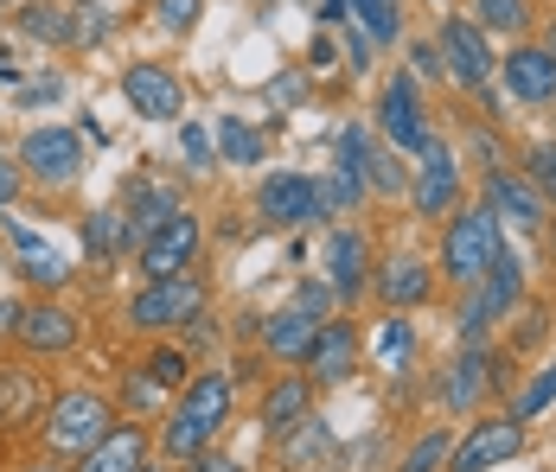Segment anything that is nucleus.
Returning <instances> with one entry per match:
<instances>
[{
	"mask_svg": "<svg viewBox=\"0 0 556 472\" xmlns=\"http://www.w3.org/2000/svg\"><path fill=\"white\" fill-rule=\"evenodd\" d=\"M314 199H320V217H352V211L365 205V186H352L345 173H314Z\"/></svg>",
	"mask_w": 556,
	"mask_h": 472,
	"instance_id": "obj_32",
	"label": "nucleus"
},
{
	"mask_svg": "<svg viewBox=\"0 0 556 472\" xmlns=\"http://www.w3.org/2000/svg\"><path fill=\"white\" fill-rule=\"evenodd\" d=\"M58 97H64V77H58V71H46V77H33V84H20V90H13V103H20V109L58 103Z\"/></svg>",
	"mask_w": 556,
	"mask_h": 472,
	"instance_id": "obj_40",
	"label": "nucleus"
},
{
	"mask_svg": "<svg viewBox=\"0 0 556 472\" xmlns=\"http://www.w3.org/2000/svg\"><path fill=\"white\" fill-rule=\"evenodd\" d=\"M294 307H301L307 319H327V307H333V288H327V281H301V288H294Z\"/></svg>",
	"mask_w": 556,
	"mask_h": 472,
	"instance_id": "obj_43",
	"label": "nucleus"
},
{
	"mask_svg": "<svg viewBox=\"0 0 556 472\" xmlns=\"http://www.w3.org/2000/svg\"><path fill=\"white\" fill-rule=\"evenodd\" d=\"M500 383H505V358L500 352H486V345H460V358L442 370L435 396H442L447 416H473V409L486 403V390H500Z\"/></svg>",
	"mask_w": 556,
	"mask_h": 472,
	"instance_id": "obj_10",
	"label": "nucleus"
},
{
	"mask_svg": "<svg viewBox=\"0 0 556 472\" xmlns=\"http://www.w3.org/2000/svg\"><path fill=\"white\" fill-rule=\"evenodd\" d=\"M0 84H7V90H20V64H13V52H0Z\"/></svg>",
	"mask_w": 556,
	"mask_h": 472,
	"instance_id": "obj_47",
	"label": "nucleus"
},
{
	"mask_svg": "<svg viewBox=\"0 0 556 472\" xmlns=\"http://www.w3.org/2000/svg\"><path fill=\"white\" fill-rule=\"evenodd\" d=\"M122 97L135 115H148V122H179L186 115V84L173 77L167 64H128L122 71Z\"/></svg>",
	"mask_w": 556,
	"mask_h": 472,
	"instance_id": "obj_15",
	"label": "nucleus"
},
{
	"mask_svg": "<svg viewBox=\"0 0 556 472\" xmlns=\"http://www.w3.org/2000/svg\"><path fill=\"white\" fill-rule=\"evenodd\" d=\"M301 365H307V383H345L358 370V326L352 319H320Z\"/></svg>",
	"mask_w": 556,
	"mask_h": 472,
	"instance_id": "obj_20",
	"label": "nucleus"
},
{
	"mask_svg": "<svg viewBox=\"0 0 556 472\" xmlns=\"http://www.w3.org/2000/svg\"><path fill=\"white\" fill-rule=\"evenodd\" d=\"M115 428V409L97 396V390H64L52 409H46V447L52 454H90L103 434Z\"/></svg>",
	"mask_w": 556,
	"mask_h": 472,
	"instance_id": "obj_5",
	"label": "nucleus"
},
{
	"mask_svg": "<svg viewBox=\"0 0 556 472\" xmlns=\"http://www.w3.org/2000/svg\"><path fill=\"white\" fill-rule=\"evenodd\" d=\"M525 179L544 192V205L556 211V141H531L525 148Z\"/></svg>",
	"mask_w": 556,
	"mask_h": 472,
	"instance_id": "obj_35",
	"label": "nucleus"
},
{
	"mask_svg": "<svg viewBox=\"0 0 556 472\" xmlns=\"http://www.w3.org/2000/svg\"><path fill=\"white\" fill-rule=\"evenodd\" d=\"M269 103H276V109L307 103V64H301V71H281L276 84H269Z\"/></svg>",
	"mask_w": 556,
	"mask_h": 472,
	"instance_id": "obj_41",
	"label": "nucleus"
},
{
	"mask_svg": "<svg viewBox=\"0 0 556 472\" xmlns=\"http://www.w3.org/2000/svg\"><path fill=\"white\" fill-rule=\"evenodd\" d=\"M486 211L500 217V230L511 224L518 237L551 230V217H556V211L544 205V192L525 179V166H493V173H486Z\"/></svg>",
	"mask_w": 556,
	"mask_h": 472,
	"instance_id": "obj_11",
	"label": "nucleus"
},
{
	"mask_svg": "<svg viewBox=\"0 0 556 472\" xmlns=\"http://www.w3.org/2000/svg\"><path fill=\"white\" fill-rule=\"evenodd\" d=\"M314 332H320V319H307L301 307H281V314L263 319V352L281 358V365H301L307 345H314Z\"/></svg>",
	"mask_w": 556,
	"mask_h": 472,
	"instance_id": "obj_24",
	"label": "nucleus"
},
{
	"mask_svg": "<svg viewBox=\"0 0 556 472\" xmlns=\"http://www.w3.org/2000/svg\"><path fill=\"white\" fill-rule=\"evenodd\" d=\"M500 256H505V230H500V217H493L486 205H460L442 224V275L460 288V294L480 288Z\"/></svg>",
	"mask_w": 556,
	"mask_h": 472,
	"instance_id": "obj_2",
	"label": "nucleus"
},
{
	"mask_svg": "<svg viewBox=\"0 0 556 472\" xmlns=\"http://www.w3.org/2000/svg\"><path fill=\"white\" fill-rule=\"evenodd\" d=\"M500 84L511 103L525 109H551L556 103V64L544 58V46H511L500 58Z\"/></svg>",
	"mask_w": 556,
	"mask_h": 472,
	"instance_id": "obj_18",
	"label": "nucleus"
},
{
	"mask_svg": "<svg viewBox=\"0 0 556 472\" xmlns=\"http://www.w3.org/2000/svg\"><path fill=\"white\" fill-rule=\"evenodd\" d=\"M122 211H128V224L148 237V230H161L173 211H186V205H179V186H167V179H135L128 199H122Z\"/></svg>",
	"mask_w": 556,
	"mask_h": 472,
	"instance_id": "obj_25",
	"label": "nucleus"
},
{
	"mask_svg": "<svg viewBox=\"0 0 556 472\" xmlns=\"http://www.w3.org/2000/svg\"><path fill=\"white\" fill-rule=\"evenodd\" d=\"M179 160H186V173H212L218 166V141L205 135V122H186L179 128Z\"/></svg>",
	"mask_w": 556,
	"mask_h": 472,
	"instance_id": "obj_36",
	"label": "nucleus"
},
{
	"mask_svg": "<svg viewBox=\"0 0 556 472\" xmlns=\"http://www.w3.org/2000/svg\"><path fill=\"white\" fill-rule=\"evenodd\" d=\"M20 33L39 39V46H71V13L52 7V0H26L20 7Z\"/></svg>",
	"mask_w": 556,
	"mask_h": 472,
	"instance_id": "obj_31",
	"label": "nucleus"
},
{
	"mask_svg": "<svg viewBox=\"0 0 556 472\" xmlns=\"http://www.w3.org/2000/svg\"><path fill=\"white\" fill-rule=\"evenodd\" d=\"M256 217L276 224V230H294V224H314L320 217V199H314V173H269L256 186Z\"/></svg>",
	"mask_w": 556,
	"mask_h": 472,
	"instance_id": "obj_16",
	"label": "nucleus"
},
{
	"mask_svg": "<svg viewBox=\"0 0 556 472\" xmlns=\"http://www.w3.org/2000/svg\"><path fill=\"white\" fill-rule=\"evenodd\" d=\"M371 294L384 301L390 314L429 307V294H435V268L422 263V256H390V263L371 268Z\"/></svg>",
	"mask_w": 556,
	"mask_h": 472,
	"instance_id": "obj_19",
	"label": "nucleus"
},
{
	"mask_svg": "<svg viewBox=\"0 0 556 472\" xmlns=\"http://www.w3.org/2000/svg\"><path fill=\"white\" fill-rule=\"evenodd\" d=\"M345 13L371 46H396V33H403V0H345Z\"/></svg>",
	"mask_w": 556,
	"mask_h": 472,
	"instance_id": "obj_29",
	"label": "nucleus"
},
{
	"mask_svg": "<svg viewBox=\"0 0 556 472\" xmlns=\"http://www.w3.org/2000/svg\"><path fill=\"white\" fill-rule=\"evenodd\" d=\"M467 20L486 39H518L531 26V0H467Z\"/></svg>",
	"mask_w": 556,
	"mask_h": 472,
	"instance_id": "obj_28",
	"label": "nucleus"
},
{
	"mask_svg": "<svg viewBox=\"0 0 556 472\" xmlns=\"http://www.w3.org/2000/svg\"><path fill=\"white\" fill-rule=\"evenodd\" d=\"M199 7H205V0H154V20H161L167 33H192V26H199Z\"/></svg>",
	"mask_w": 556,
	"mask_h": 472,
	"instance_id": "obj_39",
	"label": "nucleus"
},
{
	"mask_svg": "<svg viewBox=\"0 0 556 472\" xmlns=\"http://www.w3.org/2000/svg\"><path fill=\"white\" fill-rule=\"evenodd\" d=\"M371 160H378V135H371L365 122H345L333 135V173H345L352 186L371 192Z\"/></svg>",
	"mask_w": 556,
	"mask_h": 472,
	"instance_id": "obj_26",
	"label": "nucleus"
},
{
	"mask_svg": "<svg viewBox=\"0 0 556 472\" xmlns=\"http://www.w3.org/2000/svg\"><path fill=\"white\" fill-rule=\"evenodd\" d=\"M224 421H230V377L224 370L186 377L167 428H161V447H167L173 460H205V447L224 434Z\"/></svg>",
	"mask_w": 556,
	"mask_h": 472,
	"instance_id": "obj_1",
	"label": "nucleus"
},
{
	"mask_svg": "<svg viewBox=\"0 0 556 472\" xmlns=\"http://www.w3.org/2000/svg\"><path fill=\"white\" fill-rule=\"evenodd\" d=\"M518 447H525V421L511 416H480L454 447H447V467L442 472H493L505 460H518Z\"/></svg>",
	"mask_w": 556,
	"mask_h": 472,
	"instance_id": "obj_12",
	"label": "nucleus"
},
{
	"mask_svg": "<svg viewBox=\"0 0 556 472\" xmlns=\"http://www.w3.org/2000/svg\"><path fill=\"white\" fill-rule=\"evenodd\" d=\"M141 370H148L161 390H186V352H173V345H161V352H154Z\"/></svg>",
	"mask_w": 556,
	"mask_h": 472,
	"instance_id": "obj_38",
	"label": "nucleus"
},
{
	"mask_svg": "<svg viewBox=\"0 0 556 472\" xmlns=\"http://www.w3.org/2000/svg\"><path fill=\"white\" fill-rule=\"evenodd\" d=\"M544 58H551V64H556V20H551V26H544Z\"/></svg>",
	"mask_w": 556,
	"mask_h": 472,
	"instance_id": "obj_49",
	"label": "nucleus"
},
{
	"mask_svg": "<svg viewBox=\"0 0 556 472\" xmlns=\"http://www.w3.org/2000/svg\"><path fill=\"white\" fill-rule=\"evenodd\" d=\"M128 243H135L128 211H90V217H84V256H97V263H122Z\"/></svg>",
	"mask_w": 556,
	"mask_h": 472,
	"instance_id": "obj_27",
	"label": "nucleus"
},
{
	"mask_svg": "<svg viewBox=\"0 0 556 472\" xmlns=\"http://www.w3.org/2000/svg\"><path fill=\"white\" fill-rule=\"evenodd\" d=\"M345 58H352V71H358V77L371 71V39H365V33H358L352 20H345Z\"/></svg>",
	"mask_w": 556,
	"mask_h": 472,
	"instance_id": "obj_46",
	"label": "nucleus"
},
{
	"mask_svg": "<svg viewBox=\"0 0 556 472\" xmlns=\"http://www.w3.org/2000/svg\"><path fill=\"white\" fill-rule=\"evenodd\" d=\"M447 447H454V434H447V428H429V434H416V441H409V454L396 460V472H442L447 467Z\"/></svg>",
	"mask_w": 556,
	"mask_h": 472,
	"instance_id": "obj_34",
	"label": "nucleus"
},
{
	"mask_svg": "<svg viewBox=\"0 0 556 472\" xmlns=\"http://www.w3.org/2000/svg\"><path fill=\"white\" fill-rule=\"evenodd\" d=\"M0 230H7V243H13V268H20L33 288H64V281H71V256L58 250L46 230L20 224V217H7V211H0Z\"/></svg>",
	"mask_w": 556,
	"mask_h": 472,
	"instance_id": "obj_14",
	"label": "nucleus"
},
{
	"mask_svg": "<svg viewBox=\"0 0 556 472\" xmlns=\"http://www.w3.org/2000/svg\"><path fill=\"white\" fill-rule=\"evenodd\" d=\"M110 33V13L97 0H77V20H71V46H97Z\"/></svg>",
	"mask_w": 556,
	"mask_h": 472,
	"instance_id": "obj_37",
	"label": "nucleus"
},
{
	"mask_svg": "<svg viewBox=\"0 0 556 472\" xmlns=\"http://www.w3.org/2000/svg\"><path fill=\"white\" fill-rule=\"evenodd\" d=\"M20 326V301H0V332H13Z\"/></svg>",
	"mask_w": 556,
	"mask_h": 472,
	"instance_id": "obj_48",
	"label": "nucleus"
},
{
	"mask_svg": "<svg viewBox=\"0 0 556 472\" xmlns=\"http://www.w3.org/2000/svg\"><path fill=\"white\" fill-rule=\"evenodd\" d=\"M199 237H205V224H199L192 211H173L161 230L141 237V275H148V281H173V275H186L192 256H199Z\"/></svg>",
	"mask_w": 556,
	"mask_h": 472,
	"instance_id": "obj_13",
	"label": "nucleus"
},
{
	"mask_svg": "<svg viewBox=\"0 0 556 472\" xmlns=\"http://www.w3.org/2000/svg\"><path fill=\"white\" fill-rule=\"evenodd\" d=\"M371 237L365 230H352V224H339L333 237H327V288H333V301H358L365 288H371Z\"/></svg>",
	"mask_w": 556,
	"mask_h": 472,
	"instance_id": "obj_17",
	"label": "nucleus"
},
{
	"mask_svg": "<svg viewBox=\"0 0 556 472\" xmlns=\"http://www.w3.org/2000/svg\"><path fill=\"white\" fill-rule=\"evenodd\" d=\"M378 352H384L390 365H403V358H409V352H416V332H409V326H403V319H390L384 332H378Z\"/></svg>",
	"mask_w": 556,
	"mask_h": 472,
	"instance_id": "obj_42",
	"label": "nucleus"
},
{
	"mask_svg": "<svg viewBox=\"0 0 556 472\" xmlns=\"http://www.w3.org/2000/svg\"><path fill=\"white\" fill-rule=\"evenodd\" d=\"M435 52H442V77L454 84V90H467V97L493 90V77H500V52H493V39H486L467 13H447L442 20Z\"/></svg>",
	"mask_w": 556,
	"mask_h": 472,
	"instance_id": "obj_3",
	"label": "nucleus"
},
{
	"mask_svg": "<svg viewBox=\"0 0 556 472\" xmlns=\"http://www.w3.org/2000/svg\"><path fill=\"white\" fill-rule=\"evenodd\" d=\"M551 403H556V358L538 370V377H531L518 396H511V409H505V416H511V421H538L544 409H551Z\"/></svg>",
	"mask_w": 556,
	"mask_h": 472,
	"instance_id": "obj_33",
	"label": "nucleus"
},
{
	"mask_svg": "<svg viewBox=\"0 0 556 472\" xmlns=\"http://www.w3.org/2000/svg\"><path fill=\"white\" fill-rule=\"evenodd\" d=\"M409 205H416V217H442V224L460 211V160H454V148H447L442 135H429V141L416 148Z\"/></svg>",
	"mask_w": 556,
	"mask_h": 472,
	"instance_id": "obj_7",
	"label": "nucleus"
},
{
	"mask_svg": "<svg viewBox=\"0 0 556 472\" xmlns=\"http://www.w3.org/2000/svg\"><path fill=\"white\" fill-rule=\"evenodd\" d=\"M518 301H525V263L505 250L500 263H493V275H486L480 288H467V301H460V345H486V332H493Z\"/></svg>",
	"mask_w": 556,
	"mask_h": 472,
	"instance_id": "obj_4",
	"label": "nucleus"
},
{
	"mask_svg": "<svg viewBox=\"0 0 556 472\" xmlns=\"http://www.w3.org/2000/svg\"><path fill=\"white\" fill-rule=\"evenodd\" d=\"M205 314V281L192 275H173V281H148L135 301H128V326L135 332H173L186 319Z\"/></svg>",
	"mask_w": 556,
	"mask_h": 472,
	"instance_id": "obj_8",
	"label": "nucleus"
},
{
	"mask_svg": "<svg viewBox=\"0 0 556 472\" xmlns=\"http://www.w3.org/2000/svg\"><path fill=\"white\" fill-rule=\"evenodd\" d=\"M141 460H148V434L135 421H115L110 434L77 460V472H141Z\"/></svg>",
	"mask_w": 556,
	"mask_h": 472,
	"instance_id": "obj_23",
	"label": "nucleus"
},
{
	"mask_svg": "<svg viewBox=\"0 0 556 472\" xmlns=\"http://www.w3.org/2000/svg\"><path fill=\"white\" fill-rule=\"evenodd\" d=\"M307 421H314V383H307V377L269 383V396H263V434H269V441H288V434H301Z\"/></svg>",
	"mask_w": 556,
	"mask_h": 472,
	"instance_id": "obj_22",
	"label": "nucleus"
},
{
	"mask_svg": "<svg viewBox=\"0 0 556 472\" xmlns=\"http://www.w3.org/2000/svg\"><path fill=\"white\" fill-rule=\"evenodd\" d=\"M212 141H218V160H224V166H256V160H263V135H256L243 115H218Z\"/></svg>",
	"mask_w": 556,
	"mask_h": 472,
	"instance_id": "obj_30",
	"label": "nucleus"
},
{
	"mask_svg": "<svg viewBox=\"0 0 556 472\" xmlns=\"http://www.w3.org/2000/svg\"><path fill=\"white\" fill-rule=\"evenodd\" d=\"M20 173L26 179H39V186H52V192H64V186H77L84 179V135L77 128H33L26 141H20Z\"/></svg>",
	"mask_w": 556,
	"mask_h": 472,
	"instance_id": "obj_6",
	"label": "nucleus"
},
{
	"mask_svg": "<svg viewBox=\"0 0 556 472\" xmlns=\"http://www.w3.org/2000/svg\"><path fill=\"white\" fill-rule=\"evenodd\" d=\"M20 186H26L20 160H7V154H0V211H13V199H20Z\"/></svg>",
	"mask_w": 556,
	"mask_h": 472,
	"instance_id": "obj_45",
	"label": "nucleus"
},
{
	"mask_svg": "<svg viewBox=\"0 0 556 472\" xmlns=\"http://www.w3.org/2000/svg\"><path fill=\"white\" fill-rule=\"evenodd\" d=\"M13 339H20L26 352H39V358H58V352H71V345H77V314H71V307H58V301H33V307H20Z\"/></svg>",
	"mask_w": 556,
	"mask_h": 472,
	"instance_id": "obj_21",
	"label": "nucleus"
},
{
	"mask_svg": "<svg viewBox=\"0 0 556 472\" xmlns=\"http://www.w3.org/2000/svg\"><path fill=\"white\" fill-rule=\"evenodd\" d=\"M141 472H148V467H141Z\"/></svg>",
	"mask_w": 556,
	"mask_h": 472,
	"instance_id": "obj_50",
	"label": "nucleus"
},
{
	"mask_svg": "<svg viewBox=\"0 0 556 472\" xmlns=\"http://www.w3.org/2000/svg\"><path fill=\"white\" fill-rule=\"evenodd\" d=\"M378 135H384V148H396V154H416L435 135L429 128V103H422V84L409 71H396L384 84V97H378Z\"/></svg>",
	"mask_w": 556,
	"mask_h": 472,
	"instance_id": "obj_9",
	"label": "nucleus"
},
{
	"mask_svg": "<svg viewBox=\"0 0 556 472\" xmlns=\"http://www.w3.org/2000/svg\"><path fill=\"white\" fill-rule=\"evenodd\" d=\"M409 58H416V71H409L416 84H435V77H442V52H435L429 39H416V46H409Z\"/></svg>",
	"mask_w": 556,
	"mask_h": 472,
	"instance_id": "obj_44",
	"label": "nucleus"
}]
</instances>
